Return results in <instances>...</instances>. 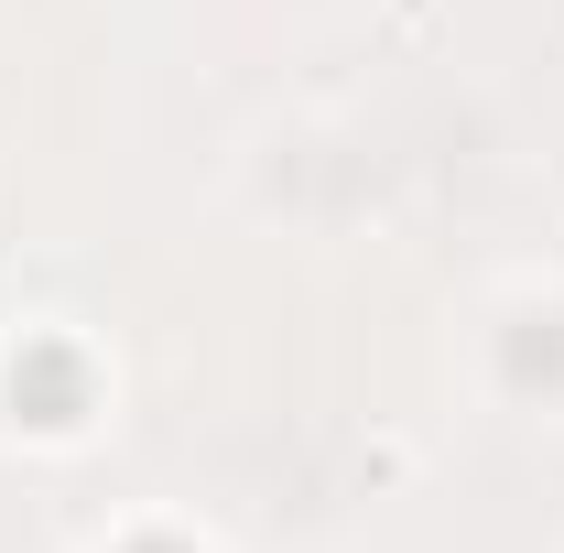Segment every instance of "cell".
Instances as JSON below:
<instances>
[{
	"mask_svg": "<svg viewBox=\"0 0 564 553\" xmlns=\"http://www.w3.org/2000/svg\"><path fill=\"white\" fill-rule=\"evenodd\" d=\"M510 369H521V380H532V369L564 380V326H554V337H521V347H510Z\"/></svg>",
	"mask_w": 564,
	"mask_h": 553,
	"instance_id": "7a4b0ae2",
	"label": "cell"
},
{
	"mask_svg": "<svg viewBox=\"0 0 564 553\" xmlns=\"http://www.w3.org/2000/svg\"><path fill=\"white\" fill-rule=\"evenodd\" d=\"M11 413L22 423H44V434H66L76 413H87V358H76V347H22V358H11Z\"/></svg>",
	"mask_w": 564,
	"mask_h": 553,
	"instance_id": "6da1fadb",
	"label": "cell"
},
{
	"mask_svg": "<svg viewBox=\"0 0 564 553\" xmlns=\"http://www.w3.org/2000/svg\"><path fill=\"white\" fill-rule=\"evenodd\" d=\"M131 553H196V543H163V532H152V543H131Z\"/></svg>",
	"mask_w": 564,
	"mask_h": 553,
	"instance_id": "3957f363",
	"label": "cell"
}]
</instances>
